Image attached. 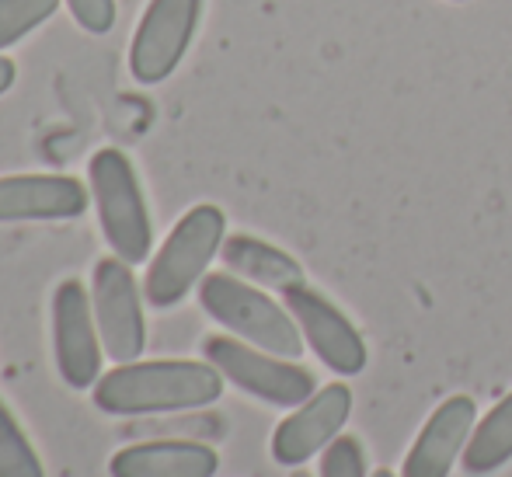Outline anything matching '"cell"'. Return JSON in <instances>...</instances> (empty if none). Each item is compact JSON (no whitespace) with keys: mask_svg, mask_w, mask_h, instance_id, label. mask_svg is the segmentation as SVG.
Instances as JSON below:
<instances>
[{"mask_svg":"<svg viewBox=\"0 0 512 477\" xmlns=\"http://www.w3.org/2000/svg\"><path fill=\"white\" fill-rule=\"evenodd\" d=\"M227 241V216L220 206L199 202L171 227L168 241L143 276V296L157 310L178 307L206 279V269Z\"/></svg>","mask_w":512,"mask_h":477,"instance_id":"3957f363","label":"cell"},{"mask_svg":"<svg viewBox=\"0 0 512 477\" xmlns=\"http://www.w3.org/2000/svg\"><path fill=\"white\" fill-rule=\"evenodd\" d=\"M220 457L213 446L189 439H150V443L122 446L108 460L112 477H213Z\"/></svg>","mask_w":512,"mask_h":477,"instance_id":"4fadbf2b","label":"cell"},{"mask_svg":"<svg viewBox=\"0 0 512 477\" xmlns=\"http://www.w3.org/2000/svg\"><path fill=\"white\" fill-rule=\"evenodd\" d=\"M53 356L67 387L88 390L102 377L105 345L81 279H63L53 293Z\"/></svg>","mask_w":512,"mask_h":477,"instance_id":"ba28073f","label":"cell"},{"mask_svg":"<svg viewBox=\"0 0 512 477\" xmlns=\"http://www.w3.org/2000/svg\"><path fill=\"white\" fill-rule=\"evenodd\" d=\"M91 307L102 331L105 356L119 363H136L147 349V321H143V296L136 286L133 265L119 255L102 258L91 276Z\"/></svg>","mask_w":512,"mask_h":477,"instance_id":"8992f818","label":"cell"},{"mask_svg":"<svg viewBox=\"0 0 512 477\" xmlns=\"http://www.w3.org/2000/svg\"><path fill=\"white\" fill-rule=\"evenodd\" d=\"M370 477H398L394 471H377V474H370Z\"/></svg>","mask_w":512,"mask_h":477,"instance_id":"44dd1931","label":"cell"},{"mask_svg":"<svg viewBox=\"0 0 512 477\" xmlns=\"http://www.w3.org/2000/svg\"><path fill=\"white\" fill-rule=\"evenodd\" d=\"M474 425H478V404L467 394L446 397L418 432L401 477H450L453 464L464 457Z\"/></svg>","mask_w":512,"mask_h":477,"instance_id":"8fae6325","label":"cell"},{"mask_svg":"<svg viewBox=\"0 0 512 477\" xmlns=\"http://www.w3.org/2000/svg\"><path fill=\"white\" fill-rule=\"evenodd\" d=\"M74 21L91 35H105L115 25V0H67Z\"/></svg>","mask_w":512,"mask_h":477,"instance_id":"d6986e66","label":"cell"},{"mask_svg":"<svg viewBox=\"0 0 512 477\" xmlns=\"http://www.w3.org/2000/svg\"><path fill=\"white\" fill-rule=\"evenodd\" d=\"M56 11H60V0H0V49L21 42Z\"/></svg>","mask_w":512,"mask_h":477,"instance_id":"e0dca14e","label":"cell"},{"mask_svg":"<svg viewBox=\"0 0 512 477\" xmlns=\"http://www.w3.org/2000/svg\"><path fill=\"white\" fill-rule=\"evenodd\" d=\"M91 199L98 209V227H102L108 248L129 265H140L150 258L154 248V223L143 199L136 168L122 150L102 147L88 164Z\"/></svg>","mask_w":512,"mask_h":477,"instance_id":"277c9868","label":"cell"},{"mask_svg":"<svg viewBox=\"0 0 512 477\" xmlns=\"http://www.w3.org/2000/svg\"><path fill=\"white\" fill-rule=\"evenodd\" d=\"M199 18H203V0H150L129 46V70L136 81H168L196 39Z\"/></svg>","mask_w":512,"mask_h":477,"instance_id":"52a82bcc","label":"cell"},{"mask_svg":"<svg viewBox=\"0 0 512 477\" xmlns=\"http://www.w3.org/2000/svg\"><path fill=\"white\" fill-rule=\"evenodd\" d=\"M206 363H213L223 373V380L234 383L237 390L258 397L276 408H300L314 394V377L293 359L272 356V352L248 345L241 338L213 335L203 345Z\"/></svg>","mask_w":512,"mask_h":477,"instance_id":"5b68a950","label":"cell"},{"mask_svg":"<svg viewBox=\"0 0 512 477\" xmlns=\"http://www.w3.org/2000/svg\"><path fill=\"white\" fill-rule=\"evenodd\" d=\"M14 74H18V70H14V60L0 53V95H7V91H11Z\"/></svg>","mask_w":512,"mask_h":477,"instance_id":"ffe728a7","label":"cell"},{"mask_svg":"<svg viewBox=\"0 0 512 477\" xmlns=\"http://www.w3.org/2000/svg\"><path fill=\"white\" fill-rule=\"evenodd\" d=\"M457 4H460V0H457Z\"/></svg>","mask_w":512,"mask_h":477,"instance_id":"7402d4cb","label":"cell"},{"mask_svg":"<svg viewBox=\"0 0 512 477\" xmlns=\"http://www.w3.org/2000/svg\"><path fill=\"white\" fill-rule=\"evenodd\" d=\"M286 310L300 324V335L314 349V356L338 377H356L366 370V342L356 324L321 293V289L300 283L286 289Z\"/></svg>","mask_w":512,"mask_h":477,"instance_id":"9c48e42d","label":"cell"},{"mask_svg":"<svg viewBox=\"0 0 512 477\" xmlns=\"http://www.w3.org/2000/svg\"><path fill=\"white\" fill-rule=\"evenodd\" d=\"M349 415H352V390L345 383H328V387L314 390L272 432V457H276V464L300 467L314 453H324L342 436Z\"/></svg>","mask_w":512,"mask_h":477,"instance_id":"30bf717a","label":"cell"},{"mask_svg":"<svg viewBox=\"0 0 512 477\" xmlns=\"http://www.w3.org/2000/svg\"><path fill=\"white\" fill-rule=\"evenodd\" d=\"M199 303L216 324H223L241 342L283 359L304 356V335L293 314L248 279L234 272H206V279L199 283Z\"/></svg>","mask_w":512,"mask_h":477,"instance_id":"7a4b0ae2","label":"cell"},{"mask_svg":"<svg viewBox=\"0 0 512 477\" xmlns=\"http://www.w3.org/2000/svg\"><path fill=\"white\" fill-rule=\"evenodd\" d=\"M220 258L234 276L248 279V283H255V286L279 289V293L307 283L304 265H300L297 258L286 255L276 244L258 241V237H251V234H230L220 248Z\"/></svg>","mask_w":512,"mask_h":477,"instance_id":"5bb4252c","label":"cell"},{"mask_svg":"<svg viewBox=\"0 0 512 477\" xmlns=\"http://www.w3.org/2000/svg\"><path fill=\"white\" fill-rule=\"evenodd\" d=\"M88 199V189L67 175H7L0 178V223L74 220Z\"/></svg>","mask_w":512,"mask_h":477,"instance_id":"7c38bea8","label":"cell"},{"mask_svg":"<svg viewBox=\"0 0 512 477\" xmlns=\"http://www.w3.org/2000/svg\"><path fill=\"white\" fill-rule=\"evenodd\" d=\"M0 477H46L32 439L4 401H0Z\"/></svg>","mask_w":512,"mask_h":477,"instance_id":"2e32d148","label":"cell"},{"mask_svg":"<svg viewBox=\"0 0 512 477\" xmlns=\"http://www.w3.org/2000/svg\"><path fill=\"white\" fill-rule=\"evenodd\" d=\"M464 471L481 477L495 474L499 467H506L512 460V394L502 397L478 425H474L471 439L464 450Z\"/></svg>","mask_w":512,"mask_h":477,"instance_id":"9a60e30c","label":"cell"},{"mask_svg":"<svg viewBox=\"0 0 512 477\" xmlns=\"http://www.w3.org/2000/svg\"><path fill=\"white\" fill-rule=\"evenodd\" d=\"M223 373L196 359H154V363H119L91 387L95 408L105 415H171L216 404L223 394Z\"/></svg>","mask_w":512,"mask_h":477,"instance_id":"6da1fadb","label":"cell"},{"mask_svg":"<svg viewBox=\"0 0 512 477\" xmlns=\"http://www.w3.org/2000/svg\"><path fill=\"white\" fill-rule=\"evenodd\" d=\"M321 477H366V453L356 436H338L321 453Z\"/></svg>","mask_w":512,"mask_h":477,"instance_id":"ac0fdd59","label":"cell"}]
</instances>
